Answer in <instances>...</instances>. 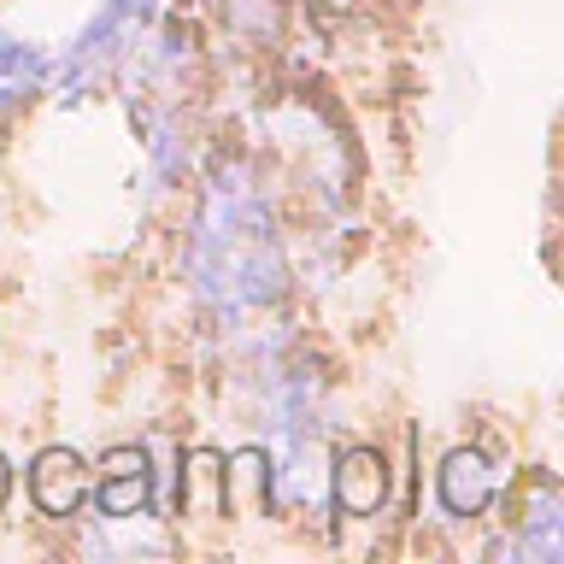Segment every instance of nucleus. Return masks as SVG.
<instances>
[{"label":"nucleus","mask_w":564,"mask_h":564,"mask_svg":"<svg viewBox=\"0 0 564 564\" xmlns=\"http://www.w3.org/2000/svg\"><path fill=\"white\" fill-rule=\"evenodd\" d=\"M183 271L194 300L218 324H247L289 300V247H282L276 200L241 153H218L194 200Z\"/></svg>","instance_id":"obj_1"},{"label":"nucleus","mask_w":564,"mask_h":564,"mask_svg":"<svg viewBox=\"0 0 564 564\" xmlns=\"http://www.w3.org/2000/svg\"><path fill=\"white\" fill-rule=\"evenodd\" d=\"M494 488H500V470H494V458L482 447H453L435 470V494L453 518H482Z\"/></svg>","instance_id":"obj_5"},{"label":"nucleus","mask_w":564,"mask_h":564,"mask_svg":"<svg viewBox=\"0 0 564 564\" xmlns=\"http://www.w3.org/2000/svg\"><path fill=\"white\" fill-rule=\"evenodd\" d=\"M88 482H95V476H88V465L70 447H42L30 465V494L47 518H77L83 500H88Z\"/></svg>","instance_id":"obj_8"},{"label":"nucleus","mask_w":564,"mask_h":564,"mask_svg":"<svg viewBox=\"0 0 564 564\" xmlns=\"http://www.w3.org/2000/svg\"><path fill=\"white\" fill-rule=\"evenodd\" d=\"M206 12L236 35V42L271 47L289 30V0H206Z\"/></svg>","instance_id":"obj_9"},{"label":"nucleus","mask_w":564,"mask_h":564,"mask_svg":"<svg viewBox=\"0 0 564 564\" xmlns=\"http://www.w3.org/2000/svg\"><path fill=\"white\" fill-rule=\"evenodd\" d=\"M511 558H529V564L564 558V500L546 470L529 476V494L511 506Z\"/></svg>","instance_id":"obj_3"},{"label":"nucleus","mask_w":564,"mask_h":564,"mask_svg":"<svg viewBox=\"0 0 564 564\" xmlns=\"http://www.w3.org/2000/svg\"><path fill=\"white\" fill-rule=\"evenodd\" d=\"M159 24V0H100L88 12V24L65 42V53L53 59V88L59 100H88L106 83H118L123 59L148 42V30Z\"/></svg>","instance_id":"obj_2"},{"label":"nucleus","mask_w":564,"mask_h":564,"mask_svg":"<svg viewBox=\"0 0 564 564\" xmlns=\"http://www.w3.org/2000/svg\"><path fill=\"white\" fill-rule=\"evenodd\" d=\"M329 500L347 518H377L388 500V465L377 447H347L341 458H329Z\"/></svg>","instance_id":"obj_6"},{"label":"nucleus","mask_w":564,"mask_h":564,"mask_svg":"<svg viewBox=\"0 0 564 564\" xmlns=\"http://www.w3.org/2000/svg\"><path fill=\"white\" fill-rule=\"evenodd\" d=\"M7 494H12V470H7V458H0V506H7Z\"/></svg>","instance_id":"obj_10"},{"label":"nucleus","mask_w":564,"mask_h":564,"mask_svg":"<svg viewBox=\"0 0 564 564\" xmlns=\"http://www.w3.org/2000/svg\"><path fill=\"white\" fill-rule=\"evenodd\" d=\"M88 488H95V500H100L106 518H148V500H153L148 453H141V447H112L100 458V476Z\"/></svg>","instance_id":"obj_7"},{"label":"nucleus","mask_w":564,"mask_h":564,"mask_svg":"<svg viewBox=\"0 0 564 564\" xmlns=\"http://www.w3.org/2000/svg\"><path fill=\"white\" fill-rule=\"evenodd\" d=\"M53 88V53L42 42L0 30V123L18 118L24 106H35Z\"/></svg>","instance_id":"obj_4"}]
</instances>
